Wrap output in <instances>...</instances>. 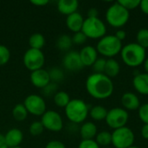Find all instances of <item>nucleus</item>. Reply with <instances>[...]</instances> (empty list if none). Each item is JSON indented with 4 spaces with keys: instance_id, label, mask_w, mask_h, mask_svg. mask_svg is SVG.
I'll return each mask as SVG.
<instances>
[{
    "instance_id": "obj_1",
    "label": "nucleus",
    "mask_w": 148,
    "mask_h": 148,
    "mask_svg": "<svg viewBox=\"0 0 148 148\" xmlns=\"http://www.w3.org/2000/svg\"><path fill=\"white\" fill-rule=\"evenodd\" d=\"M86 89L93 98L105 100L113 95L114 86L112 79L106 75L93 73L86 80Z\"/></svg>"
},
{
    "instance_id": "obj_2",
    "label": "nucleus",
    "mask_w": 148,
    "mask_h": 148,
    "mask_svg": "<svg viewBox=\"0 0 148 148\" xmlns=\"http://www.w3.org/2000/svg\"><path fill=\"white\" fill-rule=\"evenodd\" d=\"M121 55L123 62L131 68L142 65L147 58L146 49L140 46L137 42H131L123 46Z\"/></svg>"
},
{
    "instance_id": "obj_3",
    "label": "nucleus",
    "mask_w": 148,
    "mask_h": 148,
    "mask_svg": "<svg viewBox=\"0 0 148 148\" xmlns=\"http://www.w3.org/2000/svg\"><path fill=\"white\" fill-rule=\"evenodd\" d=\"M64 109L66 117L74 124L82 123L89 114L88 105L81 99L71 100Z\"/></svg>"
},
{
    "instance_id": "obj_4",
    "label": "nucleus",
    "mask_w": 148,
    "mask_h": 148,
    "mask_svg": "<svg viewBox=\"0 0 148 148\" xmlns=\"http://www.w3.org/2000/svg\"><path fill=\"white\" fill-rule=\"evenodd\" d=\"M122 47V42L117 39L114 35H106L97 42L96 50L105 57L113 58L121 53Z\"/></svg>"
},
{
    "instance_id": "obj_5",
    "label": "nucleus",
    "mask_w": 148,
    "mask_h": 148,
    "mask_svg": "<svg viewBox=\"0 0 148 148\" xmlns=\"http://www.w3.org/2000/svg\"><path fill=\"white\" fill-rule=\"evenodd\" d=\"M129 17V10L125 9L118 2L110 5L106 12V20L108 23L114 28L124 26L128 22Z\"/></svg>"
},
{
    "instance_id": "obj_6",
    "label": "nucleus",
    "mask_w": 148,
    "mask_h": 148,
    "mask_svg": "<svg viewBox=\"0 0 148 148\" xmlns=\"http://www.w3.org/2000/svg\"><path fill=\"white\" fill-rule=\"evenodd\" d=\"M82 31L88 38L101 39L106 36L107 27L99 17H87L84 19Z\"/></svg>"
},
{
    "instance_id": "obj_7",
    "label": "nucleus",
    "mask_w": 148,
    "mask_h": 148,
    "mask_svg": "<svg viewBox=\"0 0 148 148\" xmlns=\"http://www.w3.org/2000/svg\"><path fill=\"white\" fill-rule=\"evenodd\" d=\"M135 136L133 130L123 127L114 130L112 133V144L115 148H128L134 146Z\"/></svg>"
},
{
    "instance_id": "obj_8",
    "label": "nucleus",
    "mask_w": 148,
    "mask_h": 148,
    "mask_svg": "<svg viewBox=\"0 0 148 148\" xmlns=\"http://www.w3.org/2000/svg\"><path fill=\"white\" fill-rule=\"evenodd\" d=\"M23 62L27 69L33 72L37 69H42L45 62V56L42 50L29 49L23 55Z\"/></svg>"
},
{
    "instance_id": "obj_9",
    "label": "nucleus",
    "mask_w": 148,
    "mask_h": 148,
    "mask_svg": "<svg viewBox=\"0 0 148 148\" xmlns=\"http://www.w3.org/2000/svg\"><path fill=\"white\" fill-rule=\"evenodd\" d=\"M129 120L128 112L121 108H113L108 112L106 117V122L109 127L114 130L126 127Z\"/></svg>"
},
{
    "instance_id": "obj_10",
    "label": "nucleus",
    "mask_w": 148,
    "mask_h": 148,
    "mask_svg": "<svg viewBox=\"0 0 148 148\" xmlns=\"http://www.w3.org/2000/svg\"><path fill=\"white\" fill-rule=\"evenodd\" d=\"M27 109L28 113L35 116H42L46 111V102L44 99L38 95H28L23 103Z\"/></svg>"
},
{
    "instance_id": "obj_11",
    "label": "nucleus",
    "mask_w": 148,
    "mask_h": 148,
    "mask_svg": "<svg viewBox=\"0 0 148 148\" xmlns=\"http://www.w3.org/2000/svg\"><path fill=\"white\" fill-rule=\"evenodd\" d=\"M41 122L44 127L50 132H60L63 127V121L60 114L54 110H47L41 116Z\"/></svg>"
},
{
    "instance_id": "obj_12",
    "label": "nucleus",
    "mask_w": 148,
    "mask_h": 148,
    "mask_svg": "<svg viewBox=\"0 0 148 148\" xmlns=\"http://www.w3.org/2000/svg\"><path fill=\"white\" fill-rule=\"evenodd\" d=\"M62 65L66 69L72 72L80 71L84 67L81 61L79 52L76 51L67 52L62 59Z\"/></svg>"
},
{
    "instance_id": "obj_13",
    "label": "nucleus",
    "mask_w": 148,
    "mask_h": 148,
    "mask_svg": "<svg viewBox=\"0 0 148 148\" xmlns=\"http://www.w3.org/2000/svg\"><path fill=\"white\" fill-rule=\"evenodd\" d=\"M30 82L32 85L37 88L42 89L49 83H50V77L49 71L43 69L35 70L30 74Z\"/></svg>"
},
{
    "instance_id": "obj_14",
    "label": "nucleus",
    "mask_w": 148,
    "mask_h": 148,
    "mask_svg": "<svg viewBox=\"0 0 148 148\" xmlns=\"http://www.w3.org/2000/svg\"><path fill=\"white\" fill-rule=\"evenodd\" d=\"M79 55L84 67L93 66V64L98 58V52L96 50V48L91 45H87L83 47L79 52Z\"/></svg>"
},
{
    "instance_id": "obj_15",
    "label": "nucleus",
    "mask_w": 148,
    "mask_h": 148,
    "mask_svg": "<svg viewBox=\"0 0 148 148\" xmlns=\"http://www.w3.org/2000/svg\"><path fill=\"white\" fill-rule=\"evenodd\" d=\"M4 138L8 147H20L21 143L23 142V134L18 128H11L4 134Z\"/></svg>"
},
{
    "instance_id": "obj_16",
    "label": "nucleus",
    "mask_w": 148,
    "mask_h": 148,
    "mask_svg": "<svg viewBox=\"0 0 148 148\" xmlns=\"http://www.w3.org/2000/svg\"><path fill=\"white\" fill-rule=\"evenodd\" d=\"M83 23H84V18H83L82 15L77 11L68 16L66 18L67 28L74 33L82 31Z\"/></svg>"
},
{
    "instance_id": "obj_17",
    "label": "nucleus",
    "mask_w": 148,
    "mask_h": 148,
    "mask_svg": "<svg viewBox=\"0 0 148 148\" xmlns=\"http://www.w3.org/2000/svg\"><path fill=\"white\" fill-rule=\"evenodd\" d=\"M121 104L126 110H137L140 107V101L139 97L132 92H127L121 96Z\"/></svg>"
},
{
    "instance_id": "obj_18",
    "label": "nucleus",
    "mask_w": 148,
    "mask_h": 148,
    "mask_svg": "<svg viewBox=\"0 0 148 148\" xmlns=\"http://www.w3.org/2000/svg\"><path fill=\"white\" fill-rule=\"evenodd\" d=\"M133 85L138 93L143 95H148L147 73H140L134 75L133 79Z\"/></svg>"
},
{
    "instance_id": "obj_19",
    "label": "nucleus",
    "mask_w": 148,
    "mask_h": 148,
    "mask_svg": "<svg viewBox=\"0 0 148 148\" xmlns=\"http://www.w3.org/2000/svg\"><path fill=\"white\" fill-rule=\"evenodd\" d=\"M79 2L77 0H59L57 2L58 11L65 16H69L77 11Z\"/></svg>"
},
{
    "instance_id": "obj_20",
    "label": "nucleus",
    "mask_w": 148,
    "mask_h": 148,
    "mask_svg": "<svg viewBox=\"0 0 148 148\" xmlns=\"http://www.w3.org/2000/svg\"><path fill=\"white\" fill-rule=\"evenodd\" d=\"M97 127L94 122H84L80 127V135L82 140H94L97 135Z\"/></svg>"
},
{
    "instance_id": "obj_21",
    "label": "nucleus",
    "mask_w": 148,
    "mask_h": 148,
    "mask_svg": "<svg viewBox=\"0 0 148 148\" xmlns=\"http://www.w3.org/2000/svg\"><path fill=\"white\" fill-rule=\"evenodd\" d=\"M120 71H121V65L118 62V61L114 58H108L107 60L106 67L103 74L112 79L116 77L120 74Z\"/></svg>"
},
{
    "instance_id": "obj_22",
    "label": "nucleus",
    "mask_w": 148,
    "mask_h": 148,
    "mask_svg": "<svg viewBox=\"0 0 148 148\" xmlns=\"http://www.w3.org/2000/svg\"><path fill=\"white\" fill-rule=\"evenodd\" d=\"M108 112V110L106 108H104L103 106L97 105L89 109V115L94 121H101L106 120Z\"/></svg>"
},
{
    "instance_id": "obj_23",
    "label": "nucleus",
    "mask_w": 148,
    "mask_h": 148,
    "mask_svg": "<svg viewBox=\"0 0 148 148\" xmlns=\"http://www.w3.org/2000/svg\"><path fill=\"white\" fill-rule=\"evenodd\" d=\"M45 38L41 33H34L29 38V45L30 49H34L42 50V49L45 45Z\"/></svg>"
},
{
    "instance_id": "obj_24",
    "label": "nucleus",
    "mask_w": 148,
    "mask_h": 148,
    "mask_svg": "<svg viewBox=\"0 0 148 148\" xmlns=\"http://www.w3.org/2000/svg\"><path fill=\"white\" fill-rule=\"evenodd\" d=\"M28 111L23 103H17L12 108V116L16 121H23L28 116Z\"/></svg>"
},
{
    "instance_id": "obj_25",
    "label": "nucleus",
    "mask_w": 148,
    "mask_h": 148,
    "mask_svg": "<svg viewBox=\"0 0 148 148\" xmlns=\"http://www.w3.org/2000/svg\"><path fill=\"white\" fill-rule=\"evenodd\" d=\"M55 104L59 108H65L71 101L69 95L65 91H58L53 97Z\"/></svg>"
},
{
    "instance_id": "obj_26",
    "label": "nucleus",
    "mask_w": 148,
    "mask_h": 148,
    "mask_svg": "<svg viewBox=\"0 0 148 148\" xmlns=\"http://www.w3.org/2000/svg\"><path fill=\"white\" fill-rule=\"evenodd\" d=\"M73 45L72 36L63 34L61 35L56 40V47L62 51H68Z\"/></svg>"
},
{
    "instance_id": "obj_27",
    "label": "nucleus",
    "mask_w": 148,
    "mask_h": 148,
    "mask_svg": "<svg viewBox=\"0 0 148 148\" xmlns=\"http://www.w3.org/2000/svg\"><path fill=\"white\" fill-rule=\"evenodd\" d=\"M95 141L100 147H107L108 145L112 144V134L108 131H101L95 136Z\"/></svg>"
},
{
    "instance_id": "obj_28",
    "label": "nucleus",
    "mask_w": 148,
    "mask_h": 148,
    "mask_svg": "<svg viewBox=\"0 0 148 148\" xmlns=\"http://www.w3.org/2000/svg\"><path fill=\"white\" fill-rule=\"evenodd\" d=\"M137 43L144 49L148 48V29H140L136 36Z\"/></svg>"
},
{
    "instance_id": "obj_29",
    "label": "nucleus",
    "mask_w": 148,
    "mask_h": 148,
    "mask_svg": "<svg viewBox=\"0 0 148 148\" xmlns=\"http://www.w3.org/2000/svg\"><path fill=\"white\" fill-rule=\"evenodd\" d=\"M49 75L50 77V81L55 83H58L62 82L64 78V73L60 68H52L49 70Z\"/></svg>"
},
{
    "instance_id": "obj_30",
    "label": "nucleus",
    "mask_w": 148,
    "mask_h": 148,
    "mask_svg": "<svg viewBox=\"0 0 148 148\" xmlns=\"http://www.w3.org/2000/svg\"><path fill=\"white\" fill-rule=\"evenodd\" d=\"M29 134L32 136H38V135H41L43 133L44 127H43L41 121H33L29 125Z\"/></svg>"
},
{
    "instance_id": "obj_31",
    "label": "nucleus",
    "mask_w": 148,
    "mask_h": 148,
    "mask_svg": "<svg viewBox=\"0 0 148 148\" xmlns=\"http://www.w3.org/2000/svg\"><path fill=\"white\" fill-rule=\"evenodd\" d=\"M10 58V51L5 45L0 44V66L7 64Z\"/></svg>"
},
{
    "instance_id": "obj_32",
    "label": "nucleus",
    "mask_w": 148,
    "mask_h": 148,
    "mask_svg": "<svg viewBox=\"0 0 148 148\" xmlns=\"http://www.w3.org/2000/svg\"><path fill=\"white\" fill-rule=\"evenodd\" d=\"M58 85L57 83H55V82H50V83H49L45 88H42V95H45V96H53L58 92Z\"/></svg>"
},
{
    "instance_id": "obj_33",
    "label": "nucleus",
    "mask_w": 148,
    "mask_h": 148,
    "mask_svg": "<svg viewBox=\"0 0 148 148\" xmlns=\"http://www.w3.org/2000/svg\"><path fill=\"white\" fill-rule=\"evenodd\" d=\"M117 2L127 10L136 9L140 7V0H119Z\"/></svg>"
},
{
    "instance_id": "obj_34",
    "label": "nucleus",
    "mask_w": 148,
    "mask_h": 148,
    "mask_svg": "<svg viewBox=\"0 0 148 148\" xmlns=\"http://www.w3.org/2000/svg\"><path fill=\"white\" fill-rule=\"evenodd\" d=\"M106 62H107V60L105 58H102V57L97 58V60L95 62V63L92 66L95 73L103 74L104 70H105V67H106Z\"/></svg>"
},
{
    "instance_id": "obj_35",
    "label": "nucleus",
    "mask_w": 148,
    "mask_h": 148,
    "mask_svg": "<svg viewBox=\"0 0 148 148\" xmlns=\"http://www.w3.org/2000/svg\"><path fill=\"white\" fill-rule=\"evenodd\" d=\"M138 110H139L138 114H139L140 120L144 124H148V103L140 105V107Z\"/></svg>"
},
{
    "instance_id": "obj_36",
    "label": "nucleus",
    "mask_w": 148,
    "mask_h": 148,
    "mask_svg": "<svg viewBox=\"0 0 148 148\" xmlns=\"http://www.w3.org/2000/svg\"><path fill=\"white\" fill-rule=\"evenodd\" d=\"M88 37L85 36V34L82 31H79L76 33H74L73 36H72V41H73V44H77V45H82L83 43L86 42Z\"/></svg>"
},
{
    "instance_id": "obj_37",
    "label": "nucleus",
    "mask_w": 148,
    "mask_h": 148,
    "mask_svg": "<svg viewBox=\"0 0 148 148\" xmlns=\"http://www.w3.org/2000/svg\"><path fill=\"white\" fill-rule=\"evenodd\" d=\"M78 148H101L95 140H82Z\"/></svg>"
},
{
    "instance_id": "obj_38",
    "label": "nucleus",
    "mask_w": 148,
    "mask_h": 148,
    "mask_svg": "<svg viewBox=\"0 0 148 148\" xmlns=\"http://www.w3.org/2000/svg\"><path fill=\"white\" fill-rule=\"evenodd\" d=\"M45 148H66V146L60 140H50L46 144Z\"/></svg>"
},
{
    "instance_id": "obj_39",
    "label": "nucleus",
    "mask_w": 148,
    "mask_h": 148,
    "mask_svg": "<svg viewBox=\"0 0 148 148\" xmlns=\"http://www.w3.org/2000/svg\"><path fill=\"white\" fill-rule=\"evenodd\" d=\"M115 37L117 38V39H119L121 42H122L123 40H125L126 39V37H127V32L125 31V30H123V29H118L117 31H116V33H115Z\"/></svg>"
},
{
    "instance_id": "obj_40",
    "label": "nucleus",
    "mask_w": 148,
    "mask_h": 148,
    "mask_svg": "<svg viewBox=\"0 0 148 148\" xmlns=\"http://www.w3.org/2000/svg\"><path fill=\"white\" fill-rule=\"evenodd\" d=\"M30 3L35 6L43 7L49 3V1L48 0H32V1H30Z\"/></svg>"
},
{
    "instance_id": "obj_41",
    "label": "nucleus",
    "mask_w": 148,
    "mask_h": 148,
    "mask_svg": "<svg viewBox=\"0 0 148 148\" xmlns=\"http://www.w3.org/2000/svg\"><path fill=\"white\" fill-rule=\"evenodd\" d=\"M140 8L142 10L143 13L148 15V0H142V1H140Z\"/></svg>"
},
{
    "instance_id": "obj_42",
    "label": "nucleus",
    "mask_w": 148,
    "mask_h": 148,
    "mask_svg": "<svg viewBox=\"0 0 148 148\" xmlns=\"http://www.w3.org/2000/svg\"><path fill=\"white\" fill-rule=\"evenodd\" d=\"M98 10L96 8H91L88 11V17H98Z\"/></svg>"
},
{
    "instance_id": "obj_43",
    "label": "nucleus",
    "mask_w": 148,
    "mask_h": 148,
    "mask_svg": "<svg viewBox=\"0 0 148 148\" xmlns=\"http://www.w3.org/2000/svg\"><path fill=\"white\" fill-rule=\"evenodd\" d=\"M141 135L145 140H148V124H144L141 127Z\"/></svg>"
},
{
    "instance_id": "obj_44",
    "label": "nucleus",
    "mask_w": 148,
    "mask_h": 148,
    "mask_svg": "<svg viewBox=\"0 0 148 148\" xmlns=\"http://www.w3.org/2000/svg\"><path fill=\"white\" fill-rule=\"evenodd\" d=\"M0 148H9L7 146V143L5 141V138L3 134H0Z\"/></svg>"
},
{
    "instance_id": "obj_45",
    "label": "nucleus",
    "mask_w": 148,
    "mask_h": 148,
    "mask_svg": "<svg viewBox=\"0 0 148 148\" xmlns=\"http://www.w3.org/2000/svg\"><path fill=\"white\" fill-rule=\"evenodd\" d=\"M143 66H144V69H145L146 73H147L148 74V57H147V58H146V60L144 61Z\"/></svg>"
},
{
    "instance_id": "obj_46",
    "label": "nucleus",
    "mask_w": 148,
    "mask_h": 148,
    "mask_svg": "<svg viewBox=\"0 0 148 148\" xmlns=\"http://www.w3.org/2000/svg\"><path fill=\"white\" fill-rule=\"evenodd\" d=\"M128 148H139V147H135V146H132V147H128Z\"/></svg>"
},
{
    "instance_id": "obj_47",
    "label": "nucleus",
    "mask_w": 148,
    "mask_h": 148,
    "mask_svg": "<svg viewBox=\"0 0 148 148\" xmlns=\"http://www.w3.org/2000/svg\"><path fill=\"white\" fill-rule=\"evenodd\" d=\"M10 148H23V147H10Z\"/></svg>"
},
{
    "instance_id": "obj_48",
    "label": "nucleus",
    "mask_w": 148,
    "mask_h": 148,
    "mask_svg": "<svg viewBox=\"0 0 148 148\" xmlns=\"http://www.w3.org/2000/svg\"><path fill=\"white\" fill-rule=\"evenodd\" d=\"M103 148H110V147H103Z\"/></svg>"
}]
</instances>
